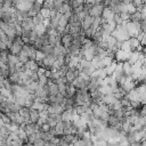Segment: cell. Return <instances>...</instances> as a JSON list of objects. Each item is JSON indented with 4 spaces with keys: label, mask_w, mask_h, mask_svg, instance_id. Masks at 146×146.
<instances>
[{
    "label": "cell",
    "mask_w": 146,
    "mask_h": 146,
    "mask_svg": "<svg viewBox=\"0 0 146 146\" xmlns=\"http://www.w3.org/2000/svg\"><path fill=\"white\" fill-rule=\"evenodd\" d=\"M49 128H50V125H49L48 123H43V124L40 125V130H41V131H48Z\"/></svg>",
    "instance_id": "8d00e7d4"
},
{
    "label": "cell",
    "mask_w": 146,
    "mask_h": 146,
    "mask_svg": "<svg viewBox=\"0 0 146 146\" xmlns=\"http://www.w3.org/2000/svg\"><path fill=\"white\" fill-rule=\"evenodd\" d=\"M116 64H117V62L113 60L110 65H107V66L104 67V68H105V72H106V75H112V73L114 72V70H115V67H116Z\"/></svg>",
    "instance_id": "ac0fdd59"
},
{
    "label": "cell",
    "mask_w": 146,
    "mask_h": 146,
    "mask_svg": "<svg viewBox=\"0 0 146 146\" xmlns=\"http://www.w3.org/2000/svg\"><path fill=\"white\" fill-rule=\"evenodd\" d=\"M121 1H122V0H121Z\"/></svg>",
    "instance_id": "7bdbcfd3"
},
{
    "label": "cell",
    "mask_w": 146,
    "mask_h": 146,
    "mask_svg": "<svg viewBox=\"0 0 146 146\" xmlns=\"http://www.w3.org/2000/svg\"><path fill=\"white\" fill-rule=\"evenodd\" d=\"M83 2H86V3H88V5H94V3H96L95 0H84Z\"/></svg>",
    "instance_id": "74e56055"
},
{
    "label": "cell",
    "mask_w": 146,
    "mask_h": 146,
    "mask_svg": "<svg viewBox=\"0 0 146 146\" xmlns=\"http://www.w3.org/2000/svg\"><path fill=\"white\" fill-rule=\"evenodd\" d=\"M58 11H59L60 14H65V13L71 11V7H70V5L67 3V1H64V2H63V5L60 6V8L58 9Z\"/></svg>",
    "instance_id": "603a6c76"
},
{
    "label": "cell",
    "mask_w": 146,
    "mask_h": 146,
    "mask_svg": "<svg viewBox=\"0 0 146 146\" xmlns=\"http://www.w3.org/2000/svg\"><path fill=\"white\" fill-rule=\"evenodd\" d=\"M72 40H73V36H72L70 33H63V34H60V43H62L65 48H67V47L71 44Z\"/></svg>",
    "instance_id": "8fae6325"
},
{
    "label": "cell",
    "mask_w": 146,
    "mask_h": 146,
    "mask_svg": "<svg viewBox=\"0 0 146 146\" xmlns=\"http://www.w3.org/2000/svg\"><path fill=\"white\" fill-rule=\"evenodd\" d=\"M139 54H140V51H137V50H135V51H130L129 55H128V59H127L125 62H128L130 65L135 64V63L138 60V58H139Z\"/></svg>",
    "instance_id": "7c38bea8"
},
{
    "label": "cell",
    "mask_w": 146,
    "mask_h": 146,
    "mask_svg": "<svg viewBox=\"0 0 146 146\" xmlns=\"http://www.w3.org/2000/svg\"><path fill=\"white\" fill-rule=\"evenodd\" d=\"M41 7H42V3L38 2V1L33 2V3H32V6H31V8L27 10V15H29V17H33L34 15L39 14V11H40Z\"/></svg>",
    "instance_id": "52a82bcc"
},
{
    "label": "cell",
    "mask_w": 146,
    "mask_h": 146,
    "mask_svg": "<svg viewBox=\"0 0 146 146\" xmlns=\"http://www.w3.org/2000/svg\"><path fill=\"white\" fill-rule=\"evenodd\" d=\"M64 76L66 79V82L71 83L76 76H79V70L76 67H68V70L64 74Z\"/></svg>",
    "instance_id": "5b68a950"
},
{
    "label": "cell",
    "mask_w": 146,
    "mask_h": 146,
    "mask_svg": "<svg viewBox=\"0 0 146 146\" xmlns=\"http://www.w3.org/2000/svg\"><path fill=\"white\" fill-rule=\"evenodd\" d=\"M46 123H48L50 127H54V125L56 124V121H55L52 117H50V116L48 115V117H47V120H46Z\"/></svg>",
    "instance_id": "d590c367"
},
{
    "label": "cell",
    "mask_w": 146,
    "mask_h": 146,
    "mask_svg": "<svg viewBox=\"0 0 146 146\" xmlns=\"http://www.w3.org/2000/svg\"><path fill=\"white\" fill-rule=\"evenodd\" d=\"M125 78V76H124ZM119 87L120 88H122L125 92H128L129 90H131V89H133L135 87H136V84H135V82L133 81H128V80H123L121 83H119Z\"/></svg>",
    "instance_id": "9c48e42d"
},
{
    "label": "cell",
    "mask_w": 146,
    "mask_h": 146,
    "mask_svg": "<svg viewBox=\"0 0 146 146\" xmlns=\"http://www.w3.org/2000/svg\"><path fill=\"white\" fill-rule=\"evenodd\" d=\"M119 15H120V17L122 18L123 22L130 21V14H128V13H121V14H119Z\"/></svg>",
    "instance_id": "836d02e7"
},
{
    "label": "cell",
    "mask_w": 146,
    "mask_h": 146,
    "mask_svg": "<svg viewBox=\"0 0 146 146\" xmlns=\"http://www.w3.org/2000/svg\"><path fill=\"white\" fill-rule=\"evenodd\" d=\"M104 3L103 2H100V3H94V5H91L90 6V9H89V15L91 16V17H99L100 15H102V11H103V9H104Z\"/></svg>",
    "instance_id": "3957f363"
},
{
    "label": "cell",
    "mask_w": 146,
    "mask_h": 146,
    "mask_svg": "<svg viewBox=\"0 0 146 146\" xmlns=\"http://www.w3.org/2000/svg\"><path fill=\"white\" fill-rule=\"evenodd\" d=\"M47 81H48V78H46V75L44 74H41V75H39V78H38V82H39V86H44L46 83H47Z\"/></svg>",
    "instance_id": "4dcf8cb0"
},
{
    "label": "cell",
    "mask_w": 146,
    "mask_h": 146,
    "mask_svg": "<svg viewBox=\"0 0 146 146\" xmlns=\"http://www.w3.org/2000/svg\"><path fill=\"white\" fill-rule=\"evenodd\" d=\"M24 66H25L26 68H29L30 71H36V70L40 67L39 64H38V62L32 60V59H29L26 63H24Z\"/></svg>",
    "instance_id": "5bb4252c"
},
{
    "label": "cell",
    "mask_w": 146,
    "mask_h": 146,
    "mask_svg": "<svg viewBox=\"0 0 146 146\" xmlns=\"http://www.w3.org/2000/svg\"><path fill=\"white\" fill-rule=\"evenodd\" d=\"M19 115H22L23 117H29V114H30V107H26V106H22L18 111Z\"/></svg>",
    "instance_id": "d4e9b609"
},
{
    "label": "cell",
    "mask_w": 146,
    "mask_h": 146,
    "mask_svg": "<svg viewBox=\"0 0 146 146\" xmlns=\"http://www.w3.org/2000/svg\"><path fill=\"white\" fill-rule=\"evenodd\" d=\"M7 59H8V63H11V64H17L19 62L17 55H13V54H8V58Z\"/></svg>",
    "instance_id": "f1b7e54d"
},
{
    "label": "cell",
    "mask_w": 146,
    "mask_h": 146,
    "mask_svg": "<svg viewBox=\"0 0 146 146\" xmlns=\"http://www.w3.org/2000/svg\"><path fill=\"white\" fill-rule=\"evenodd\" d=\"M92 19H94V17H91L90 15H87V16L81 21V26H82V30H83V31L87 30V29H89V27L91 26Z\"/></svg>",
    "instance_id": "4fadbf2b"
},
{
    "label": "cell",
    "mask_w": 146,
    "mask_h": 146,
    "mask_svg": "<svg viewBox=\"0 0 146 146\" xmlns=\"http://www.w3.org/2000/svg\"><path fill=\"white\" fill-rule=\"evenodd\" d=\"M34 32L36 33V35H42L46 33V26L41 23V24H36L34 26Z\"/></svg>",
    "instance_id": "44dd1931"
},
{
    "label": "cell",
    "mask_w": 146,
    "mask_h": 146,
    "mask_svg": "<svg viewBox=\"0 0 146 146\" xmlns=\"http://www.w3.org/2000/svg\"><path fill=\"white\" fill-rule=\"evenodd\" d=\"M23 44H24V42H23V40L21 39V36H16V38L13 40L11 44L8 47V51H9V54L18 55V52L21 51Z\"/></svg>",
    "instance_id": "7a4b0ae2"
},
{
    "label": "cell",
    "mask_w": 146,
    "mask_h": 146,
    "mask_svg": "<svg viewBox=\"0 0 146 146\" xmlns=\"http://www.w3.org/2000/svg\"><path fill=\"white\" fill-rule=\"evenodd\" d=\"M32 3H33V2H30V1H27V0H22V1H19L18 3H16V5H15V7H16L18 10L27 11V10L31 8Z\"/></svg>",
    "instance_id": "30bf717a"
},
{
    "label": "cell",
    "mask_w": 146,
    "mask_h": 146,
    "mask_svg": "<svg viewBox=\"0 0 146 146\" xmlns=\"http://www.w3.org/2000/svg\"><path fill=\"white\" fill-rule=\"evenodd\" d=\"M115 100V97L113 95V92H110V94H106V95H103V99L102 102L106 105H111L113 102Z\"/></svg>",
    "instance_id": "2e32d148"
},
{
    "label": "cell",
    "mask_w": 146,
    "mask_h": 146,
    "mask_svg": "<svg viewBox=\"0 0 146 146\" xmlns=\"http://www.w3.org/2000/svg\"><path fill=\"white\" fill-rule=\"evenodd\" d=\"M113 22L115 23V25H121V24L123 23V21H122V18L120 17L119 14H114V16H113Z\"/></svg>",
    "instance_id": "1f68e13d"
},
{
    "label": "cell",
    "mask_w": 146,
    "mask_h": 146,
    "mask_svg": "<svg viewBox=\"0 0 146 146\" xmlns=\"http://www.w3.org/2000/svg\"><path fill=\"white\" fill-rule=\"evenodd\" d=\"M120 49H122V50H124V51H127V52H130V51H131V48H130L129 41H128V40L122 41V44H121V48H120Z\"/></svg>",
    "instance_id": "4316f807"
},
{
    "label": "cell",
    "mask_w": 146,
    "mask_h": 146,
    "mask_svg": "<svg viewBox=\"0 0 146 146\" xmlns=\"http://www.w3.org/2000/svg\"><path fill=\"white\" fill-rule=\"evenodd\" d=\"M67 29H68V32L71 35H75L78 33H83V30H82V26H81V22H78V23H68L67 24Z\"/></svg>",
    "instance_id": "277c9868"
},
{
    "label": "cell",
    "mask_w": 146,
    "mask_h": 146,
    "mask_svg": "<svg viewBox=\"0 0 146 146\" xmlns=\"http://www.w3.org/2000/svg\"><path fill=\"white\" fill-rule=\"evenodd\" d=\"M21 26H22V30H34V23L32 21V17H26L24 18L22 22H21Z\"/></svg>",
    "instance_id": "ba28073f"
},
{
    "label": "cell",
    "mask_w": 146,
    "mask_h": 146,
    "mask_svg": "<svg viewBox=\"0 0 146 146\" xmlns=\"http://www.w3.org/2000/svg\"><path fill=\"white\" fill-rule=\"evenodd\" d=\"M54 127H55V131H56L55 136H63V121L57 122Z\"/></svg>",
    "instance_id": "7402d4cb"
},
{
    "label": "cell",
    "mask_w": 146,
    "mask_h": 146,
    "mask_svg": "<svg viewBox=\"0 0 146 146\" xmlns=\"http://www.w3.org/2000/svg\"><path fill=\"white\" fill-rule=\"evenodd\" d=\"M38 137L39 138H41L42 140H44V141H49L50 139H51V137H52V135H50L48 131H39L38 132Z\"/></svg>",
    "instance_id": "ffe728a7"
},
{
    "label": "cell",
    "mask_w": 146,
    "mask_h": 146,
    "mask_svg": "<svg viewBox=\"0 0 146 146\" xmlns=\"http://www.w3.org/2000/svg\"><path fill=\"white\" fill-rule=\"evenodd\" d=\"M62 138L66 141V143H68L70 145L71 144H74L79 138H78V136L76 135H73V133H68V135H63L62 136Z\"/></svg>",
    "instance_id": "e0dca14e"
},
{
    "label": "cell",
    "mask_w": 146,
    "mask_h": 146,
    "mask_svg": "<svg viewBox=\"0 0 146 146\" xmlns=\"http://www.w3.org/2000/svg\"><path fill=\"white\" fill-rule=\"evenodd\" d=\"M44 56H46V55H44V54H43V52H42L40 49H36V52H35V58H34V60L39 63V62H41V60L44 58Z\"/></svg>",
    "instance_id": "83f0119b"
},
{
    "label": "cell",
    "mask_w": 146,
    "mask_h": 146,
    "mask_svg": "<svg viewBox=\"0 0 146 146\" xmlns=\"http://www.w3.org/2000/svg\"><path fill=\"white\" fill-rule=\"evenodd\" d=\"M27 1H30V2H35V0H27Z\"/></svg>",
    "instance_id": "b9f144b4"
},
{
    "label": "cell",
    "mask_w": 146,
    "mask_h": 146,
    "mask_svg": "<svg viewBox=\"0 0 146 146\" xmlns=\"http://www.w3.org/2000/svg\"><path fill=\"white\" fill-rule=\"evenodd\" d=\"M102 24H103V22H102V17L100 16L99 17H94L92 23H91V27L96 31V30H98L102 26Z\"/></svg>",
    "instance_id": "d6986e66"
},
{
    "label": "cell",
    "mask_w": 146,
    "mask_h": 146,
    "mask_svg": "<svg viewBox=\"0 0 146 146\" xmlns=\"http://www.w3.org/2000/svg\"><path fill=\"white\" fill-rule=\"evenodd\" d=\"M111 35H113L119 41H124V40H128L129 39V35H128L127 31L124 30V27L122 26V24L121 25H116L115 29L112 31Z\"/></svg>",
    "instance_id": "6da1fadb"
},
{
    "label": "cell",
    "mask_w": 146,
    "mask_h": 146,
    "mask_svg": "<svg viewBox=\"0 0 146 146\" xmlns=\"http://www.w3.org/2000/svg\"><path fill=\"white\" fill-rule=\"evenodd\" d=\"M128 55H129V52H127L122 49H117L116 51H114V60L117 63H123L128 59Z\"/></svg>",
    "instance_id": "8992f818"
},
{
    "label": "cell",
    "mask_w": 146,
    "mask_h": 146,
    "mask_svg": "<svg viewBox=\"0 0 146 146\" xmlns=\"http://www.w3.org/2000/svg\"><path fill=\"white\" fill-rule=\"evenodd\" d=\"M95 1H96L97 3H100V2H103V3H104V0H95Z\"/></svg>",
    "instance_id": "ab89813d"
},
{
    "label": "cell",
    "mask_w": 146,
    "mask_h": 146,
    "mask_svg": "<svg viewBox=\"0 0 146 146\" xmlns=\"http://www.w3.org/2000/svg\"><path fill=\"white\" fill-rule=\"evenodd\" d=\"M113 60H114V59H113L112 57H110V56H105L104 58H102V64H103V66L105 67V66L110 65V64H111Z\"/></svg>",
    "instance_id": "f546056e"
},
{
    "label": "cell",
    "mask_w": 146,
    "mask_h": 146,
    "mask_svg": "<svg viewBox=\"0 0 146 146\" xmlns=\"http://www.w3.org/2000/svg\"><path fill=\"white\" fill-rule=\"evenodd\" d=\"M48 115H49V113H48V111H47V110L39 111V117H41V119H46V120H47Z\"/></svg>",
    "instance_id": "d6a6232c"
},
{
    "label": "cell",
    "mask_w": 146,
    "mask_h": 146,
    "mask_svg": "<svg viewBox=\"0 0 146 146\" xmlns=\"http://www.w3.org/2000/svg\"><path fill=\"white\" fill-rule=\"evenodd\" d=\"M19 1H22V0H13V3H14V6H15L16 3H18Z\"/></svg>",
    "instance_id": "f35d334b"
},
{
    "label": "cell",
    "mask_w": 146,
    "mask_h": 146,
    "mask_svg": "<svg viewBox=\"0 0 146 146\" xmlns=\"http://www.w3.org/2000/svg\"><path fill=\"white\" fill-rule=\"evenodd\" d=\"M39 13L41 14V16H42L43 18H49V16H50V9H49L48 7H44V6L41 7V9H40Z\"/></svg>",
    "instance_id": "cb8c5ba5"
},
{
    "label": "cell",
    "mask_w": 146,
    "mask_h": 146,
    "mask_svg": "<svg viewBox=\"0 0 146 146\" xmlns=\"http://www.w3.org/2000/svg\"><path fill=\"white\" fill-rule=\"evenodd\" d=\"M29 117H30V122L31 123H36L38 120H39V111L33 110V108H30Z\"/></svg>",
    "instance_id": "9a60e30c"
},
{
    "label": "cell",
    "mask_w": 146,
    "mask_h": 146,
    "mask_svg": "<svg viewBox=\"0 0 146 146\" xmlns=\"http://www.w3.org/2000/svg\"><path fill=\"white\" fill-rule=\"evenodd\" d=\"M76 1H78L79 3H83V1H84V0H76Z\"/></svg>",
    "instance_id": "60d3db41"
},
{
    "label": "cell",
    "mask_w": 146,
    "mask_h": 146,
    "mask_svg": "<svg viewBox=\"0 0 146 146\" xmlns=\"http://www.w3.org/2000/svg\"><path fill=\"white\" fill-rule=\"evenodd\" d=\"M43 17L41 16V14L39 13V14H36V15H34L33 17H32V21H33V23H34V25H36V24H41L42 22H43Z\"/></svg>",
    "instance_id": "484cf974"
},
{
    "label": "cell",
    "mask_w": 146,
    "mask_h": 146,
    "mask_svg": "<svg viewBox=\"0 0 146 146\" xmlns=\"http://www.w3.org/2000/svg\"><path fill=\"white\" fill-rule=\"evenodd\" d=\"M44 144V140H42L41 138H36L34 141H33V145L34 146H43Z\"/></svg>",
    "instance_id": "e575fe53"
}]
</instances>
